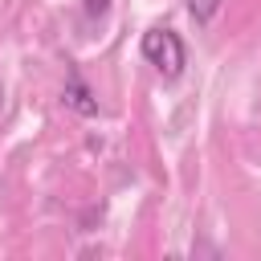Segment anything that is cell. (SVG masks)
Wrapping results in <instances>:
<instances>
[{"instance_id":"obj_1","label":"cell","mask_w":261,"mask_h":261,"mask_svg":"<svg viewBox=\"0 0 261 261\" xmlns=\"http://www.w3.org/2000/svg\"><path fill=\"white\" fill-rule=\"evenodd\" d=\"M139 49H143L147 65H155V69H159V77H163V82H175V77L184 73V65H188V49H184V41H179V33H175V29H163V24L147 29V33H143V41H139Z\"/></svg>"},{"instance_id":"obj_2","label":"cell","mask_w":261,"mask_h":261,"mask_svg":"<svg viewBox=\"0 0 261 261\" xmlns=\"http://www.w3.org/2000/svg\"><path fill=\"white\" fill-rule=\"evenodd\" d=\"M65 102L73 106V110H82V114H98V102H90V90L82 86V77L73 73L69 77V86H65Z\"/></svg>"},{"instance_id":"obj_3","label":"cell","mask_w":261,"mask_h":261,"mask_svg":"<svg viewBox=\"0 0 261 261\" xmlns=\"http://www.w3.org/2000/svg\"><path fill=\"white\" fill-rule=\"evenodd\" d=\"M216 8H220V0H188V12H192L196 24H208L216 16Z\"/></svg>"},{"instance_id":"obj_4","label":"cell","mask_w":261,"mask_h":261,"mask_svg":"<svg viewBox=\"0 0 261 261\" xmlns=\"http://www.w3.org/2000/svg\"><path fill=\"white\" fill-rule=\"evenodd\" d=\"M82 8H86V16H90V20H98V16H106V12H110V0H82Z\"/></svg>"}]
</instances>
